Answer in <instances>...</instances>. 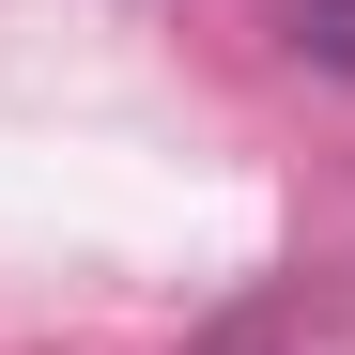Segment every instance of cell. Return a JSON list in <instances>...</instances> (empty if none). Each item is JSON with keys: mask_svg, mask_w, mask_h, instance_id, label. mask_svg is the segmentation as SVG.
<instances>
[{"mask_svg": "<svg viewBox=\"0 0 355 355\" xmlns=\"http://www.w3.org/2000/svg\"><path fill=\"white\" fill-rule=\"evenodd\" d=\"M278 31H293V62L355 78V0H278Z\"/></svg>", "mask_w": 355, "mask_h": 355, "instance_id": "1", "label": "cell"}]
</instances>
